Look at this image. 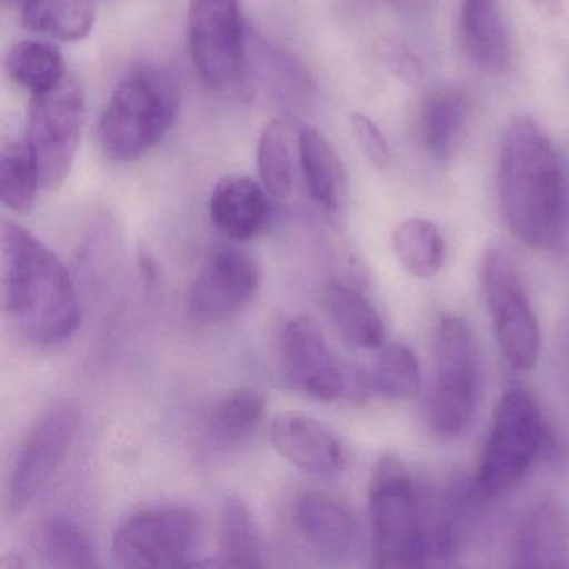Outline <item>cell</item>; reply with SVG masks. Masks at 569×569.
<instances>
[{
  "mask_svg": "<svg viewBox=\"0 0 569 569\" xmlns=\"http://www.w3.org/2000/svg\"><path fill=\"white\" fill-rule=\"evenodd\" d=\"M139 266H141L142 278H144L146 288H149V291H156V288L159 286V266L151 256L142 252L139 256Z\"/></svg>",
  "mask_w": 569,
  "mask_h": 569,
  "instance_id": "obj_34",
  "label": "cell"
},
{
  "mask_svg": "<svg viewBox=\"0 0 569 569\" xmlns=\"http://www.w3.org/2000/svg\"><path fill=\"white\" fill-rule=\"evenodd\" d=\"M96 14L94 0H31L22 9V22L36 34L76 42L88 38Z\"/></svg>",
  "mask_w": 569,
  "mask_h": 569,
  "instance_id": "obj_22",
  "label": "cell"
},
{
  "mask_svg": "<svg viewBox=\"0 0 569 569\" xmlns=\"http://www.w3.org/2000/svg\"><path fill=\"white\" fill-rule=\"evenodd\" d=\"M371 381L386 398H415L421 388V369L412 349L401 342L386 346L379 352Z\"/></svg>",
  "mask_w": 569,
  "mask_h": 569,
  "instance_id": "obj_30",
  "label": "cell"
},
{
  "mask_svg": "<svg viewBox=\"0 0 569 569\" xmlns=\"http://www.w3.org/2000/svg\"><path fill=\"white\" fill-rule=\"evenodd\" d=\"M381 59L388 66L392 74L398 76L409 84H415L419 79V64L415 56L409 54L408 49L398 44H385L381 49Z\"/></svg>",
  "mask_w": 569,
  "mask_h": 569,
  "instance_id": "obj_33",
  "label": "cell"
},
{
  "mask_svg": "<svg viewBox=\"0 0 569 569\" xmlns=\"http://www.w3.org/2000/svg\"><path fill=\"white\" fill-rule=\"evenodd\" d=\"M212 224L232 241L258 238L271 221V202L264 189L246 176H226L209 202Z\"/></svg>",
  "mask_w": 569,
  "mask_h": 569,
  "instance_id": "obj_16",
  "label": "cell"
},
{
  "mask_svg": "<svg viewBox=\"0 0 569 569\" xmlns=\"http://www.w3.org/2000/svg\"><path fill=\"white\" fill-rule=\"evenodd\" d=\"M264 406V396L258 389H236L212 411V432L228 442H238L248 438L261 422Z\"/></svg>",
  "mask_w": 569,
  "mask_h": 569,
  "instance_id": "obj_29",
  "label": "cell"
},
{
  "mask_svg": "<svg viewBox=\"0 0 569 569\" xmlns=\"http://www.w3.org/2000/svg\"><path fill=\"white\" fill-rule=\"evenodd\" d=\"M84 121V91L78 79L66 76L58 86L32 96L26 144L34 156L42 188L64 182L78 154Z\"/></svg>",
  "mask_w": 569,
  "mask_h": 569,
  "instance_id": "obj_7",
  "label": "cell"
},
{
  "mask_svg": "<svg viewBox=\"0 0 569 569\" xmlns=\"http://www.w3.org/2000/svg\"><path fill=\"white\" fill-rule=\"evenodd\" d=\"M259 286L261 268L252 256L236 248L216 249L189 289V315L202 325L226 321L252 301Z\"/></svg>",
  "mask_w": 569,
  "mask_h": 569,
  "instance_id": "obj_13",
  "label": "cell"
},
{
  "mask_svg": "<svg viewBox=\"0 0 569 569\" xmlns=\"http://www.w3.org/2000/svg\"><path fill=\"white\" fill-rule=\"evenodd\" d=\"M392 251L402 268L416 278H432L445 264V239L438 228L426 219H406L396 226Z\"/></svg>",
  "mask_w": 569,
  "mask_h": 569,
  "instance_id": "obj_26",
  "label": "cell"
},
{
  "mask_svg": "<svg viewBox=\"0 0 569 569\" xmlns=\"http://www.w3.org/2000/svg\"><path fill=\"white\" fill-rule=\"evenodd\" d=\"M499 209L509 232L532 249H549L565 219V171L548 132L531 116L511 119L496 172Z\"/></svg>",
  "mask_w": 569,
  "mask_h": 569,
  "instance_id": "obj_1",
  "label": "cell"
},
{
  "mask_svg": "<svg viewBox=\"0 0 569 569\" xmlns=\"http://www.w3.org/2000/svg\"><path fill=\"white\" fill-rule=\"evenodd\" d=\"M569 555V519L561 502L542 499L526 515L515 541V566L561 568Z\"/></svg>",
  "mask_w": 569,
  "mask_h": 569,
  "instance_id": "obj_17",
  "label": "cell"
},
{
  "mask_svg": "<svg viewBox=\"0 0 569 569\" xmlns=\"http://www.w3.org/2000/svg\"><path fill=\"white\" fill-rule=\"evenodd\" d=\"M6 74L18 88L42 94L66 78V62L58 46L46 41H21L9 49Z\"/></svg>",
  "mask_w": 569,
  "mask_h": 569,
  "instance_id": "obj_24",
  "label": "cell"
},
{
  "mask_svg": "<svg viewBox=\"0 0 569 569\" xmlns=\"http://www.w3.org/2000/svg\"><path fill=\"white\" fill-rule=\"evenodd\" d=\"M531 4L549 18H556L562 12V0H531Z\"/></svg>",
  "mask_w": 569,
  "mask_h": 569,
  "instance_id": "obj_35",
  "label": "cell"
},
{
  "mask_svg": "<svg viewBox=\"0 0 569 569\" xmlns=\"http://www.w3.org/2000/svg\"><path fill=\"white\" fill-rule=\"evenodd\" d=\"M281 362L288 381L316 401H361L372 388L371 379L338 361L321 329L308 316L291 319L282 329Z\"/></svg>",
  "mask_w": 569,
  "mask_h": 569,
  "instance_id": "obj_8",
  "label": "cell"
},
{
  "mask_svg": "<svg viewBox=\"0 0 569 569\" xmlns=\"http://www.w3.org/2000/svg\"><path fill=\"white\" fill-rule=\"evenodd\" d=\"M369 526L372 565L378 568H419L426 526L418 488L405 462L386 452L369 482Z\"/></svg>",
  "mask_w": 569,
  "mask_h": 569,
  "instance_id": "obj_4",
  "label": "cell"
},
{
  "mask_svg": "<svg viewBox=\"0 0 569 569\" xmlns=\"http://www.w3.org/2000/svg\"><path fill=\"white\" fill-rule=\"evenodd\" d=\"M325 306L332 325L349 345L361 349H378L385 345L381 316L356 289L331 282L325 289Z\"/></svg>",
  "mask_w": 569,
  "mask_h": 569,
  "instance_id": "obj_21",
  "label": "cell"
},
{
  "mask_svg": "<svg viewBox=\"0 0 569 569\" xmlns=\"http://www.w3.org/2000/svg\"><path fill=\"white\" fill-rule=\"evenodd\" d=\"M436 378L429 398V426L441 438L468 431L481 395V359L472 329L446 316L436 329Z\"/></svg>",
  "mask_w": 569,
  "mask_h": 569,
  "instance_id": "obj_5",
  "label": "cell"
},
{
  "mask_svg": "<svg viewBox=\"0 0 569 569\" xmlns=\"http://www.w3.org/2000/svg\"><path fill=\"white\" fill-rule=\"evenodd\" d=\"M391 2H396V0H391Z\"/></svg>",
  "mask_w": 569,
  "mask_h": 569,
  "instance_id": "obj_37",
  "label": "cell"
},
{
  "mask_svg": "<svg viewBox=\"0 0 569 569\" xmlns=\"http://www.w3.org/2000/svg\"><path fill=\"white\" fill-rule=\"evenodd\" d=\"M469 118V101L461 89L442 86L426 96L419 119L422 148L432 158H449Z\"/></svg>",
  "mask_w": 569,
  "mask_h": 569,
  "instance_id": "obj_20",
  "label": "cell"
},
{
  "mask_svg": "<svg viewBox=\"0 0 569 569\" xmlns=\"http://www.w3.org/2000/svg\"><path fill=\"white\" fill-rule=\"evenodd\" d=\"M31 0H4V4L11 6V8L24 9Z\"/></svg>",
  "mask_w": 569,
  "mask_h": 569,
  "instance_id": "obj_36",
  "label": "cell"
},
{
  "mask_svg": "<svg viewBox=\"0 0 569 569\" xmlns=\"http://www.w3.org/2000/svg\"><path fill=\"white\" fill-rule=\"evenodd\" d=\"M42 188L34 156L26 142H11L0 154V199L16 214H28L34 208Z\"/></svg>",
  "mask_w": 569,
  "mask_h": 569,
  "instance_id": "obj_28",
  "label": "cell"
},
{
  "mask_svg": "<svg viewBox=\"0 0 569 569\" xmlns=\"http://www.w3.org/2000/svg\"><path fill=\"white\" fill-rule=\"evenodd\" d=\"M119 252L121 232L118 222L104 212L92 221L91 228L86 232L84 241L79 249L76 282L86 286L89 292L104 289L118 264Z\"/></svg>",
  "mask_w": 569,
  "mask_h": 569,
  "instance_id": "obj_25",
  "label": "cell"
},
{
  "mask_svg": "<svg viewBox=\"0 0 569 569\" xmlns=\"http://www.w3.org/2000/svg\"><path fill=\"white\" fill-rule=\"evenodd\" d=\"M298 148L299 164L309 196L322 211L338 214L348 199V178L338 152L311 126L299 129Z\"/></svg>",
  "mask_w": 569,
  "mask_h": 569,
  "instance_id": "obj_19",
  "label": "cell"
},
{
  "mask_svg": "<svg viewBox=\"0 0 569 569\" xmlns=\"http://www.w3.org/2000/svg\"><path fill=\"white\" fill-rule=\"evenodd\" d=\"M199 538V519L181 506H156L126 518L116 529L112 556L124 568L188 565Z\"/></svg>",
  "mask_w": 569,
  "mask_h": 569,
  "instance_id": "obj_10",
  "label": "cell"
},
{
  "mask_svg": "<svg viewBox=\"0 0 569 569\" xmlns=\"http://www.w3.org/2000/svg\"><path fill=\"white\" fill-rule=\"evenodd\" d=\"M219 565L228 568H259L261 538L251 508L239 496L222 502L219 516Z\"/></svg>",
  "mask_w": 569,
  "mask_h": 569,
  "instance_id": "obj_23",
  "label": "cell"
},
{
  "mask_svg": "<svg viewBox=\"0 0 569 569\" xmlns=\"http://www.w3.org/2000/svg\"><path fill=\"white\" fill-rule=\"evenodd\" d=\"M42 555L54 568H96L98 555L91 539L69 519H52L42 531Z\"/></svg>",
  "mask_w": 569,
  "mask_h": 569,
  "instance_id": "obj_31",
  "label": "cell"
},
{
  "mask_svg": "<svg viewBox=\"0 0 569 569\" xmlns=\"http://www.w3.org/2000/svg\"><path fill=\"white\" fill-rule=\"evenodd\" d=\"M459 34L481 71L502 76L512 68V44L499 0H461Z\"/></svg>",
  "mask_w": 569,
  "mask_h": 569,
  "instance_id": "obj_15",
  "label": "cell"
},
{
  "mask_svg": "<svg viewBox=\"0 0 569 569\" xmlns=\"http://www.w3.org/2000/svg\"><path fill=\"white\" fill-rule=\"evenodd\" d=\"M188 28L199 76L212 88L234 84L246 61L239 0H189Z\"/></svg>",
  "mask_w": 569,
  "mask_h": 569,
  "instance_id": "obj_12",
  "label": "cell"
},
{
  "mask_svg": "<svg viewBox=\"0 0 569 569\" xmlns=\"http://www.w3.org/2000/svg\"><path fill=\"white\" fill-rule=\"evenodd\" d=\"M479 278L499 349L512 368L529 371L539 359L541 332L518 271L505 252L491 248L482 256Z\"/></svg>",
  "mask_w": 569,
  "mask_h": 569,
  "instance_id": "obj_9",
  "label": "cell"
},
{
  "mask_svg": "<svg viewBox=\"0 0 569 569\" xmlns=\"http://www.w3.org/2000/svg\"><path fill=\"white\" fill-rule=\"evenodd\" d=\"M546 426L538 402L525 389L505 392L476 469V488L499 496L515 488L545 449Z\"/></svg>",
  "mask_w": 569,
  "mask_h": 569,
  "instance_id": "obj_6",
  "label": "cell"
},
{
  "mask_svg": "<svg viewBox=\"0 0 569 569\" xmlns=\"http://www.w3.org/2000/svg\"><path fill=\"white\" fill-rule=\"evenodd\" d=\"M269 439L276 451L296 468L312 475H338L345 469L341 442L311 416L282 412L272 419Z\"/></svg>",
  "mask_w": 569,
  "mask_h": 569,
  "instance_id": "obj_14",
  "label": "cell"
},
{
  "mask_svg": "<svg viewBox=\"0 0 569 569\" xmlns=\"http://www.w3.org/2000/svg\"><path fill=\"white\" fill-rule=\"evenodd\" d=\"M351 128L366 159L379 171L388 169L392 161L391 149L376 122L368 116L352 114Z\"/></svg>",
  "mask_w": 569,
  "mask_h": 569,
  "instance_id": "obj_32",
  "label": "cell"
},
{
  "mask_svg": "<svg viewBox=\"0 0 569 569\" xmlns=\"http://www.w3.org/2000/svg\"><path fill=\"white\" fill-rule=\"evenodd\" d=\"M181 104V86L168 69L138 66L119 82L99 119V149L116 162L142 158L168 134Z\"/></svg>",
  "mask_w": 569,
  "mask_h": 569,
  "instance_id": "obj_3",
  "label": "cell"
},
{
  "mask_svg": "<svg viewBox=\"0 0 569 569\" xmlns=\"http://www.w3.org/2000/svg\"><path fill=\"white\" fill-rule=\"evenodd\" d=\"M258 168L269 194L286 199L295 188V151L288 121L274 119L264 126L258 146Z\"/></svg>",
  "mask_w": 569,
  "mask_h": 569,
  "instance_id": "obj_27",
  "label": "cell"
},
{
  "mask_svg": "<svg viewBox=\"0 0 569 569\" xmlns=\"http://www.w3.org/2000/svg\"><path fill=\"white\" fill-rule=\"evenodd\" d=\"M81 421L78 405L61 402L32 426L9 478V508L14 515L24 511L59 471L78 438Z\"/></svg>",
  "mask_w": 569,
  "mask_h": 569,
  "instance_id": "obj_11",
  "label": "cell"
},
{
  "mask_svg": "<svg viewBox=\"0 0 569 569\" xmlns=\"http://www.w3.org/2000/svg\"><path fill=\"white\" fill-rule=\"evenodd\" d=\"M296 522L306 541L326 556H345L355 545V515L345 501L331 492H302L296 501Z\"/></svg>",
  "mask_w": 569,
  "mask_h": 569,
  "instance_id": "obj_18",
  "label": "cell"
},
{
  "mask_svg": "<svg viewBox=\"0 0 569 569\" xmlns=\"http://www.w3.org/2000/svg\"><path fill=\"white\" fill-rule=\"evenodd\" d=\"M0 248L2 305L14 328L32 345L69 341L81 321V302L64 262L31 231L11 221L2 222Z\"/></svg>",
  "mask_w": 569,
  "mask_h": 569,
  "instance_id": "obj_2",
  "label": "cell"
}]
</instances>
